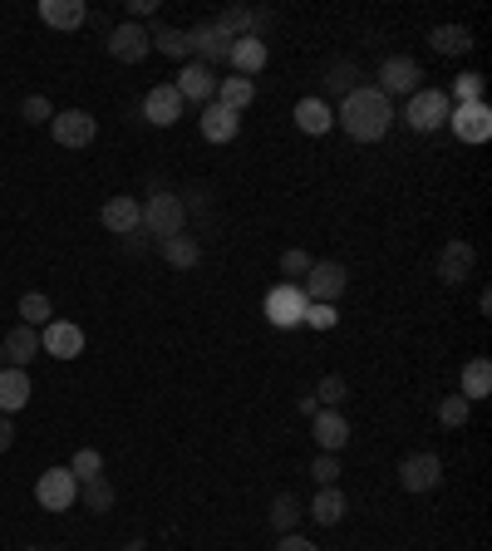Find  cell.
<instances>
[{
  "label": "cell",
  "mask_w": 492,
  "mask_h": 551,
  "mask_svg": "<svg viewBox=\"0 0 492 551\" xmlns=\"http://www.w3.org/2000/svg\"><path fill=\"white\" fill-rule=\"evenodd\" d=\"M335 123H345V133H350V138L374 143V138H384V133H389L394 109H389V99H384L379 89H350V94H345V104H340V114H335Z\"/></svg>",
  "instance_id": "obj_1"
},
{
  "label": "cell",
  "mask_w": 492,
  "mask_h": 551,
  "mask_svg": "<svg viewBox=\"0 0 492 551\" xmlns=\"http://www.w3.org/2000/svg\"><path fill=\"white\" fill-rule=\"evenodd\" d=\"M183 222H187V207L183 197H173V192H153L148 197V207H143V227L153 232V237H183Z\"/></svg>",
  "instance_id": "obj_2"
},
{
  "label": "cell",
  "mask_w": 492,
  "mask_h": 551,
  "mask_svg": "<svg viewBox=\"0 0 492 551\" xmlns=\"http://www.w3.org/2000/svg\"><path fill=\"white\" fill-rule=\"evenodd\" d=\"M345 281H350V271H345L340 261H310L306 301H310V306H335V301L345 296Z\"/></svg>",
  "instance_id": "obj_3"
},
{
  "label": "cell",
  "mask_w": 492,
  "mask_h": 551,
  "mask_svg": "<svg viewBox=\"0 0 492 551\" xmlns=\"http://www.w3.org/2000/svg\"><path fill=\"white\" fill-rule=\"evenodd\" d=\"M306 291L296 286V281H281V286H271L266 291V320L276 325V330H291V325H301L306 320Z\"/></svg>",
  "instance_id": "obj_4"
},
{
  "label": "cell",
  "mask_w": 492,
  "mask_h": 551,
  "mask_svg": "<svg viewBox=\"0 0 492 551\" xmlns=\"http://www.w3.org/2000/svg\"><path fill=\"white\" fill-rule=\"evenodd\" d=\"M35 502H40L45 512H69V507L79 502V478H74L69 468H45L40 483H35Z\"/></svg>",
  "instance_id": "obj_5"
},
{
  "label": "cell",
  "mask_w": 492,
  "mask_h": 551,
  "mask_svg": "<svg viewBox=\"0 0 492 551\" xmlns=\"http://www.w3.org/2000/svg\"><path fill=\"white\" fill-rule=\"evenodd\" d=\"M453 114V104H448V94L443 89H419V94H409V128H419V133H433V128H443Z\"/></svg>",
  "instance_id": "obj_6"
},
{
  "label": "cell",
  "mask_w": 492,
  "mask_h": 551,
  "mask_svg": "<svg viewBox=\"0 0 492 551\" xmlns=\"http://www.w3.org/2000/svg\"><path fill=\"white\" fill-rule=\"evenodd\" d=\"M419 79H424V69L419 60H409V55H389V60L379 64V94L389 99V94H419Z\"/></svg>",
  "instance_id": "obj_7"
},
{
  "label": "cell",
  "mask_w": 492,
  "mask_h": 551,
  "mask_svg": "<svg viewBox=\"0 0 492 551\" xmlns=\"http://www.w3.org/2000/svg\"><path fill=\"white\" fill-rule=\"evenodd\" d=\"M50 133H55L60 148H89L99 128H94V114H84V109H60L50 119Z\"/></svg>",
  "instance_id": "obj_8"
},
{
  "label": "cell",
  "mask_w": 492,
  "mask_h": 551,
  "mask_svg": "<svg viewBox=\"0 0 492 551\" xmlns=\"http://www.w3.org/2000/svg\"><path fill=\"white\" fill-rule=\"evenodd\" d=\"M148 50H153V35L138 25V20H123L119 30L109 35V55L119 64H138V60H148Z\"/></svg>",
  "instance_id": "obj_9"
},
{
  "label": "cell",
  "mask_w": 492,
  "mask_h": 551,
  "mask_svg": "<svg viewBox=\"0 0 492 551\" xmlns=\"http://www.w3.org/2000/svg\"><path fill=\"white\" fill-rule=\"evenodd\" d=\"M399 483L409 492H433L443 483V463H438V453H409L404 463H399Z\"/></svg>",
  "instance_id": "obj_10"
},
{
  "label": "cell",
  "mask_w": 492,
  "mask_h": 551,
  "mask_svg": "<svg viewBox=\"0 0 492 551\" xmlns=\"http://www.w3.org/2000/svg\"><path fill=\"white\" fill-rule=\"evenodd\" d=\"M173 89L183 94V104L187 99H192V104H212V99H217V74H212V64L192 60V64H183V74L173 79Z\"/></svg>",
  "instance_id": "obj_11"
},
{
  "label": "cell",
  "mask_w": 492,
  "mask_h": 551,
  "mask_svg": "<svg viewBox=\"0 0 492 551\" xmlns=\"http://www.w3.org/2000/svg\"><path fill=\"white\" fill-rule=\"evenodd\" d=\"M448 123H453V133H458L463 143H488L492 138V109L488 104H458V109L448 114Z\"/></svg>",
  "instance_id": "obj_12"
},
{
  "label": "cell",
  "mask_w": 492,
  "mask_h": 551,
  "mask_svg": "<svg viewBox=\"0 0 492 551\" xmlns=\"http://www.w3.org/2000/svg\"><path fill=\"white\" fill-rule=\"evenodd\" d=\"M143 119L158 123V128H173V123L183 119V94L173 84H153L148 99H143Z\"/></svg>",
  "instance_id": "obj_13"
},
{
  "label": "cell",
  "mask_w": 492,
  "mask_h": 551,
  "mask_svg": "<svg viewBox=\"0 0 492 551\" xmlns=\"http://www.w3.org/2000/svg\"><path fill=\"white\" fill-rule=\"evenodd\" d=\"M40 350L55 355V360H74V355H84V330L69 325V320H50L45 335H40Z\"/></svg>",
  "instance_id": "obj_14"
},
{
  "label": "cell",
  "mask_w": 492,
  "mask_h": 551,
  "mask_svg": "<svg viewBox=\"0 0 492 551\" xmlns=\"http://www.w3.org/2000/svg\"><path fill=\"white\" fill-rule=\"evenodd\" d=\"M310 424H315V443H320L325 453H340V448L350 443V424H345L340 409H320Z\"/></svg>",
  "instance_id": "obj_15"
},
{
  "label": "cell",
  "mask_w": 492,
  "mask_h": 551,
  "mask_svg": "<svg viewBox=\"0 0 492 551\" xmlns=\"http://www.w3.org/2000/svg\"><path fill=\"white\" fill-rule=\"evenodd\" d=\"M0 350H5V360H10L15 369H25L35 355H40V330H35V325H15V330L5 335Z\"/></svg>",
  "instance_id": "obj_16"
},
{
  "label": "cell",
  "mask_w": 492,
  "mask_h": 551,
  "mask_svg": "<svg viewBox=\"0 0 492 551\" xmlns=\"http://www.w3.org/2000/svg\"><path fill=\"white\" fill-rule=\"evenodd\" d=\"M104 227L109 232H138L143 227V202L138 197H109L104 202Z\"/></svg>",
  "instance_id": "obj_17"
},
{
  "label": "cell",
  "mask_w": 492,
  "mask_h": 551,
  "mask_svg": "<svg viewBox=\"0 0 492 551\" xmlns=\"http://www.w3.org/2000/svg\"><path fill=\"white\" fill-rule=\"evenodd\" d=\"M30 404V374L15 365L0 369V414H15V409H25Z\"/></svg>",
  "instance_id": "obj_18"
},
{
  "label": "cell",
  "mask_w": 492,
  "mask_h": 551,
  "mask_svg": "<svg viewBox=\"0 0 492 551\" xmlns=\"http://www.w3.org/2000/svg\"><path fill=\"white\" fill-rule=\"evenodd\" d=\"M237 128H242V119H237L232 109H222L217 99L202 109V138H207V143H232V138H237Z\"/></svg>",
  "instance_id": "obj_19"
},
{
  "label": "cell",
  "mask_w": 492,
  "mask_h": 551,
  "mask_svg": "<svg viewBox=\"0 0 492 551\" xmlns=\"http://www.w3.org/2000/svg\"><path fill=\"white\" fill-rule=\"evenodd\" d=\"M473 261H478V256H473V246L468 242H448L443 246V256H438V276H443L448 286H458V281L473 271Z\"/></svg>",
  "instance_id": "obj_20"
},
{
  "label": "cell",
  "mask_w": 492,
  "mask_h": 551,
  "mask_svg": "<svg viewBox=\"0 0 492 551\" xmlns=\"http://www.w3.org/2000/svg\"><path fill=\"white\" fill-rule=\"evenodd\" d=\"M227 60L237 74H256V69H266V40L261 35H246V40H232V50H227Z\"/></svg>",
  "instance_id": "obj_21"
},
{
  "label": "cell",
  "mask_w": 492,
  "mask_h": 551,
  "mask_svg": "<svg viewBox=\"0 0 492 551\" xmlns=\"http://www.w3.org/2000/svg\"><path fill=\"white\" fill-rule=\"evenodd\" d=\"M84 0H40V20L55 25V30H79L84 25Z\"/></svg>",
  "instance_id": "obj_22"
},
{
  "label": "cell",
  "mask_w": 492,
  "mask_h": 551,
  "mask_svg": "<svg viewBox=\"0 0 492 551\" xmlns=\"http://www.w3.org/2000/svg\"><path fill=\"white\" fill-rule=\"evenodd\" d=\"M187 45L202 55V64H207V60H227V50H232V40H227L217 25H202V30H192V35H187Z\"/></svg>",
  "instance_id": "obj_23"
},
{
  "label": "cell",
  "mask_w": 492,
  "mask_h": 551,
  "mask_svg": "<svg viewBox=\"0 0 492 551\" xmlns=\"http://www.w3.org/2000/svg\"><path fill=\"white\" fill-rule=\"evenodd\" d=\"M251 99H256V84H251V79H242V74H237V79H217V104H222V109L242 114Z\"/></svg>",
  "instance_id": "obj_24"
},
{
  "label": "cell",
  "mask_w": 492,
  "mask_h": 551,
  "mask_svg": "<svg viewBox=\"0 0 492 551\" xmlns=\"http://www.w3.org/2000/svg\"><path fill=\"white\" fill-rule=\"evenodd\" d=\"M458 394H463L468 404H473V399H488L492 394V365L488 360H468V365H463V389H458Z\"/></svg>",
  "instance_id": "obj_25"
},
{
  "label": "cell",
  "mask_w": 492,
  "mask_h": 551,
  "mask_svg": "<svg viewBox=\"0 0 492 551\" xmlns=\"http://www.w3.org/2000/svg\"><path fill=\"white\" fill-rule=\"evenodd\" d=\"M310 517H315V522H325V527H335V522L345 517V492H340V488H320V492H315V502H310Z\"/></svg>",
  "instance_id": "obj_26"
},
{
  "label": "cell",
  "mask_w": 492,
  "mask_h": 551,
  "mask_svg": "<svg viewBox=\"0 0 492 551\" xmlns=\"http://www.w3.org/2000/svg\"><path fill=\"white\" fill-rule=\"evenodd\" d=\"M296 123H301V133H325V128L335 123V114H330L320 99H301V104H296Z\"/></svg>",
  "instance_id": "obj_27"
},
{
  "label": "cell",
  "mask_w": 492,
  "mask_h": 551,
  "mask_svg": "<svg viewBox=\"0 0 492 551\" xmlns=\"http://www.w3.org/2000/svg\"><path fill=\"white\" fill-rule=\"evenodd\" d=\"M433 50L438 55H463V50H473V35L463 25H438L433 30Z\"/></svg>",
  "instance_id": "obj_28"
},
{
  "label": "cell",
  "mask_w": 492,
  "mask_h": 551,
  "mask_svg": "<svg viewBox=\"0 0 492 551\" xmlns=\"http://www.w3.org/2000/svg\"><path fill=\"white\" fill-rule=\"evenodd\" d=\"M79 502H84L89 512H109V507H114V488L104 483V473L89 478V483H79Z\"/></svg>",
  "instance_id": "obj_29"
},
{
  "label": "cell",
  "mask_w": 492,
  "mask_h": 551,
  "mask_svg": "<svg viewBox=\"0 0 492 551\" xmlns=\"http://www.w3.org/2000/svg\"><path fill=\"white\" fill-rule=\"evenodd\" d=\"M271 522L281 527V537L301 522V497H291V492H276V502H271Z\"/></svg>",
  "instance_id": "obj_30"
},
{
  "label": "cell",
  "mask_w": 492,
  "mask_h": 551,
  "mask_svg": "<svg viewBox=\"0 0 492 551\" xmlns=\"http://www.w3.org/2000/svg\"><path fill=\"white\" fill-rule=\"evenodd\" d=\"M483 89H488V79H483V74H458V79H453L448 104H453V99H458V104H483Z\"/></svg>",
  "instance_id": "obj_31"
},
{
  "label": "cell",
  "mask_w": 492,
  "mask_h": 551,
  "mask_svg": "<svg viewBox=\"0 0 492 551\" xmlns=\"http://www.w3.org/2000/svg\"><path fill=\"white\" fill-rule=\"evenodd\" d=\"M468 414H473V404H468L463 394H448V399L438 404V424H443V429H463Z\"/></svg>",
  "instance_id": "obj_32"
},
{
  "label": "cell",
  "mask_w": 492,
  "mask_h": 551,
  "mask_svg": "<svg viewBox=\"0 0 492 551\" xmlns=\"http://www.w3.org/2000/svg\"><path fill=\"white\" fill-rule=\"evenodd\" d=\"M20 315H25V325H50L55 306H50V296H40V291H25V296H20Z\"/></svg>",
  "instance_id": "obj_33"
},
{
  "label": "cell",
  "mask_w": 492,
  "mask_h": 551,
  "mask_svg": "<svg viewBox=\"0 0 492 551\" xmlns=\"http://www.w3.org/2000/svg\"><path fill=\"white\" fill-rule=\"evenodd\" d=\"M163 256H168L173 266H183V271L202 261V251H197V242H192V237H168V242H163Z\"/></svg>",
  "instance_id": "obj_34"
},
{
  "label": "cell",
  "mask_w": 492,
  "mask_h": 551,
  "mask_svg": "<svg viewBox=\"0 0 492 551\" xmlns=\"http://www.w3.org/2000/svg\"><path fill=\"white\" fill-rule=\"evenodd\" d=\"M345 394H350L345 379H340V374H325L320 389H315V404H320V409H335V404H345Z\"/></svg>",
  "instance_id": "obj_35"
},
{
  "label": "cell",
  "mask_w": 492,
  "mask_h": 551,
  "mask_svg": "<svg viewBox=\"0 0 492 551\" xmlns=\"http://www.w3.org/2000/svg\"><path fill=\"white\" fill-rule=\"evenodd\" d=\"M69 473H74L79 483H89V478H99V473H104V458H99L94 448H79V453H74V463H69Z\"/></svg>",
  "instance_id": "obj_36"
},
{
  "label": "cell",
  "mask_w": 492,
  "mask_h": 551,
  "mask_svg": "<svg viewBox=\"0 0 492 551\" xmlns=\"http://www.w3.org/2000/svg\"><path fill=\"white\" fill-rule=\"evenodd\" d=\"M153 45H158L163 55H173V60H187V55H192V45H187L183 30H158V35H153Z\"/></svg>",
  "instance_id": "obj_37"
},
{
  "label": "cell",
  "mask_w": 492,
  "mask_h": 551,
  "mask_svg": "<svg viewBox=\"0 0 492 551\" xmlns=\"http://www.w3.org/2000/svg\"><path fill=\"white\" fill-rule=\"evenodd\" d=\"M310 473H315L320 488H335V478H340V458H335V453H320V458L310 463Z\"/></svg>",
  "instance_id": "obj_38"
},
{
  "label": "cell",
  "mask_w": 492,
  "mask_h": 551,
  "mask_svg": "<svg viewBox=\"0 0 492 551\" xmlns=\"http://www.w3.org/2000/svg\"><path fill=\"white\" fill-rule=\"evenodd\" d=\"M25 119H30V123H50V119H55L50 99H45V94H30V99H25Z\"/></svg>",
  "instance_id": "obj_39"
},
{
  "label": "cell",
  "mask_w": 492,
  "mask_h": 551,
  "mask_svg": "<svg viewBox=\"0 0 492 551\" xmlns=\"http://www.w3.org/2000/svg\"><path fill=\"white\" fill-rule=\"evenodd\" d=\"M335 306H306V325H315V330H335Z\"/></svg>",
  "instance_id": "obj_40"
},
{
  "label": "cell",
  "mask_w": 492,
  "mask_h": 551,
  "mask_svg": "<svg viewBox=\"0 0 492 551\" xmlns=\"http://www.w3.org/2000/svg\"><path fill=\"white\" fill-rule=\"evenodd\" d=\"M281 271H286V276H306L310 256H306V251H286V256H281Z\"/></svg>",
  "instance_id": "obj_41"
},
{
  "label": "cell",
  "mask_w": 492,
  "mask_h": 551,
  "mask_svg": "<svg viewBox=\"0 0 492 551\" xmlns=\"http://www.w3.org/2000/svg\"><path fill=\"white\" fill-rule=\"evenodd\" d=\"M276 551H320L315 542H306V537H296V532H286L281 542H276Z\"/></svg>",
  "instance_id": "obj_42"
},
{
  "label": "cell",
  "mask_w": 492,
  "mask_h": 551,
  "mask_svg": "<svg viewBox=\"0 0 492 551\" xmlns=\"http://www.w3.org/2000/svg\"><path fill=\"white\" fill-rule=\"evenodd\" d=\"M10 443H15V424H10V419H5V414H0V453H5V448H10Z\"/></svg>",
  "instance_id": "obj_43"
},
{
  "label": "cell",
  "mask_w": 492,
  "mask_h": 551,
  "mask_svg": "<svg viewBox=\"0 0 492 551\" xmlns=\"http://www.w3.org/2000/svg\"><path fill=\"white\" fill-rule=\"evenodd\" d=\"M301 414H306V419H315V414H320V404H315V394H301Z\"/></svg>",
  "instance_id": "obj_44"
}]
</instances>
